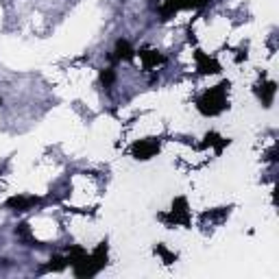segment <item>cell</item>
<instances>
[{"label": "cell", "instance_id": "6da1fadb", "mask_svg": "<svg viewBox=\"0 0 279 279\" xmlns=\"http://www.w3.org/2000/svg\"><path fill=\"white\" fill-rule=\"evenodd\" d=\"M231 87L229 81H220L218 85L210 87V90H205L199 98H196V109H199V114L207 116V118H214V116H220L225 112L227 107H229V102H227V90Z\"/></svg>", "mask_w": 279, "mask_h": 279}, {"label": "cell", "instance_id": "7a4b0ae2", "mask_svg": "<svg viewBox=\"0 0 279 279\" xmlns=\"http://www.w3.org/2000/svg\"><path fill=\"white\" fill-rule=\"evenodd\" d=\"M105 266H107V242H100L94 249V253H87V258L75 266V275L79 279H90L94 275H98Z\"/></svg>", "mask_w": 279, "mask_h": 279}, {"label": "cell", "instance_id": "3957f363", "mask_svg": "<svg viewBox=\"0 0 279 279\" xmlns=\"http://www.w3.org/2000/svg\"><path fill=\"white\" fill-rule=\"evenodd\" d=\"M159 220H164L168 227H172V225L190 227V207H188L186 196H177V199L172 201L170 212H168V214H159Z\"/></svg>", "mask_w": 279, "mask_h": 279}, {"label": "cell", "instance_id": "277c9868", "mask_svg": "<svg viewBox=\"0 0 279 279\" xmlns=\"http://www.w3.org/2000/svg\"><path fill=\"white\" fill-rule=\"evenodd\" d=\"M159 153V140L155 137H144V140H135L131 144V155L140 161H146V159H153Z\"/></svg>", "mask_w": 279, "mask_h": 279}, {"label": "cell", "instance_id": "5b68a950", "mask_svg": "<svg viewBox=\"0 0 279 279\" xmlns=\"http://www.w3.org/2000/svg\"><path fill=\"white\" fill-rule=\"evenodd\" d=\"M194 61H196V70H199L201 75H220V70H223L214 57L205 55L201 48L194 50Z\"/></svg>", "mask_w": 279, "mask_h": 279}, {"label": "cell", "instance_id": "8992f818", "mask_svg": "<svg viewBox=\"0 0 279 279\" xmlns=\"http://www.w3.org/2000/svg\"><path fill=\"white\" fill-rule=\"evenodd\" d=\"M137 55H140V59H142L144 70H153V68H157V65L166 63V55H161L155 48H140Z\"/></svg>", "mask_w": 279, "mask_h": 279}, {"label": "cell", "instance_id": "52a82bcc", "mask_svg": "<svg viewBox=\"0 0 279 279\" xmlns=\"http://www.w3.org/2000/svg\"><path fill=\"white\" fill-rule=\"evenodd\" d=\"M253 92H255V96L262 100L264 107H270V105H273L275 94H277V83H275V81H264V83L255 85Z\"/></svg>", "mask_w": 279, "mask_h": 279}, {"label": "cell", "instance_id": "ba28073f", "mask_svg": "<svg viewBox=\"0 0 279 279\" xmlns=\"http://www.w3.org/2000/svg\"><path fill=\"white\" fill-rule=\"evenodd\" d=\"M40 203V196H22V194H16V196H9V199L5 201V205L9 210H16V212H26L31 210L33 205Z\"/></svg>", "mask_w": 279, "mask_h": 279}, {"label": "cell", "instance_id": "9c48e42d", "mask_svg": "<svg viewBox=\"0 0 279 279\" xmlns=\"http://www.w3.org/2000/svg\"><path fill=\"white\" fill-rule=\"evenodd\" d=\"M135 57V50L131 48V44L127 40H118L114 48V59L116 61H131Z\"/></svg>", "mask_w": 279, "mask_h": 279}, {"label": "cell", "instance_id": "30bf717a", "mask_svg": "<svg viewBox=\"0 0 279 279\" xmlns=\"http://www.w3.org/2000/svg\"><path fill=\"white\" fill-rule=\"evenodd\" d=\"M183 9V0H164V5L159 7V16H161V20H170V18H175L177 13Z\"/></svg>", "mask_w": 279, "mask_h": 279}, {"label": "cell", "instance_id": "8fae6325", "mask_svg": "<svg viewBox=\"0 0 279 279\" xmlns=\"http://www.w3.org/2000/svg\"><path fill=\"white\" fill-rule=\"evenodd\" d=\"M85 258H87V251H85V249L81 247V245H72V247L68 249V255H65V260H68V264H70L72 268H75L77 264L83 262Z\"/></svg>", "mask_w": 279, "mask_h": 279}, {"label": "cell", "instance_id": "7c38bea8", "mask_svg": "<svg viewBox=\"0 0 279 279\" xmlns=\"http://www.w3.org/2000/svg\"><path fill=\"white\" fill-rule=\"evenodd\" d=\"M65 266H68V260L61 258V255H53V258H50V262H48L42 270H50V273H61Z\"/></svg>", "mask_w": 279, "mask_h": 279}, {"label": "cell", "instance_id": "4fadbf2b", "mask_svg": "<svg viewBox=\"0 0 279 279\" xmlns=\"http://www.w3.org/2000/svg\"><path fill=\"white\" fill-rule=\"evenodd\" d=\"M16 236L24 242V245H28V247H33V233H31V227H28V223H20L18 227H16Z\"/></svg>", "mask_w": 279, "mask_h": 279}, {"label": "cell", "instance_id": "5bb4252c", "mask_svg": "<svg viewBox=\"0 0 279 279\" xmlns=\"http://www.w3.org/2000/svg\"><path fill=\"white\" fill-rule=\"evenodd\" d=\"M155 253L159 255L161 260H164V264H172V262H177V253H172V251H168L166 245H155Z\"/></svg>", "mask_w": 279, "mask_h": 279}, {"label": "cell", "instance_id": "9a60e30c", "mask_svg": "<svg viewBox=\"0 0 279 279\" xmlns=\"http://www.w3.org/2000/svg\"><path fill=\"white\" fill-rule=\"evenodd\" d=\"M114 81H116V72L114 68H105V70H100V83L109 87V85H114Z\"/></svg>", "mask_w": 279, "mask_h": 279}, {"label": "cell", "instance_id": "2e32d148", "mask_svg": "<svg viewBox=\"0 0 279 279\" xmlns=\"http://www.w3.org/2000/svg\"><path fill=\"white\" fill-rule=\"evenodd\" d=\"M220 142V135L216 131H210V133H205V140L201 142V149H207V146H216Z\"/></svg>", "mask_w": 279, "mask_h": 279}, {"label": "cell", "instance_id": "e0dca14e", "mask_svg": "<svg viewBox=\"0 0 279 279\" xmlns=\"http://www.w3.org/2000/svg\"><path fill=\"white\" fill-rule=\"evenodd\" d=\"M227 214H229V207H218L214 212H203V218H216V220H223Z\"/></svg>", "mask_w": 279, "mask_h": 279}, {"label": "cell", "instance_id": "ac0fdd59", "mask_svg": "<svg viewBox=\"0 0 279 279\" xmlns=\"http://www.w3.org/2000/svg\"><path fill=\"white\" fill-rule=\"evenodd\" d=\"M212 0H183V9H203Z\"/></svg>", "mask_w": 279, "mask_h": 279}, {"label": "cell", "instance_id": "d6986e66", "mask_svg": "<svg viewBox=\"0 0 279 279\" xmlns=\"http://www.w3.org/2000/svg\"><path fill=\"white\" fill-rule=\"evenodd\" d=\"M231 144V140L229 137H220V142L214 146V151L218 153V155H220V153H223V149H225V146H229Z\"/></svg>", "mask_w": 279, "mask_h": 279}, {"label": "cell", "instance_id": "ffe728a7", "mask_svg": "<svg viewBox=\"0 0 279 279\" xmlns=\"http://www.w3.org/2000/svg\"><path fill=\"white\" fill-rule=\"evenodd\" d=\"M247 57H249V53H247V48H242V50H238V55H236V63H242V61H247Z\"/></svg>", "mask_w": 279, "mask_h": 279}, {"label": "cell", "instance_id": "44dd1931", "mask_svg": "<svg viewBox=\"0 0 279 279\" xmlns=\"http://www.w3.org/2000/svg\"><path fill=\"white\" fill-rule=\"evenodd\" d=\"M0 105H3V98H0Z\"/></svg>", "mask_w": 279, "mask_h": 279}]
</instances>
